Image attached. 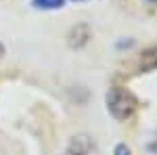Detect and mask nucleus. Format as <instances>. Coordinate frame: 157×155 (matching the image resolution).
I'll return each instance as SVG.
<instances>
[{"mask_svg": "<svg viewBox=\"0 0 157 155\" xmlns=\"http://www.w3.org/2000/svg\"><path fill=\"white\" fill-rule=\"evenodd\" d=\"M105 101H107V111L120 122H126V119L132 118L134 111H136V105H138L132 92L126 88H120V86L111 88Z\"/></svg>", "mask_w": 157, "mask_h": 155, "instance_id": "f257e3e1", "label": "nucleus"}, {"mask_svg": "<svg viewBox=\"0 0 157 155\" xmlns=\"http://www.w3.org/2000/svg\"><path fill=\"white\" fill-rule=\"evenodd\" d=\"M88 38H90L88 25H75L71 32H69V46H73V48L84 46L86 42H88Z\"/></svg>", "mask_w": 157, "mask_h": 155, "instance_id": "f03ea898", "label": "nucleus"}, {"mask_svg": "<svg viewBox=\"0 0 157 155\" xmlns=\"http://www.w3.org/2000/svg\"><path fill=\"white\" fill-rule=\"evenodd\" d=\"M140 69L143 72H153V69H157V46L149 48V50L143 52V57H140Z\"/></svg>", "mask_w": 157, "mask_h": 155, "instance_id": "7ed1b4c3", "label": "nucleus"}, {"mask_svg": "<svg viewBox=\"0 0 157 155\" xmlns=\"http://www.w3.org/2000/svg\"><path fill=\"white\" fill-rule=\"evenodd\" d=\"M63 4L65 0H34V6L42 11H57V9H63Z\"/></svg>", "mask_w": 157, "mask_h": 155, "instance_id": "20e7f679", "label": "nucleus"}, {"mask_svg": "<svg viewBox=\"0 0 157 155\" xmlns=\"http://www.w3.org/2000/svg\"><path fill=\"white\" fill-rule=\"evenodd\" d=\"M65 155H86V149H82L80 143H78V138H75V141L71 143V147H69V151H67Z\"/></svg>", "mask_w": 157, "mask_h": 155, "instance_id": "39448f33", "label": "nucleus"}, {"mask_svg": "<svg viewBox=\"0 0 157 155\" xmlns=\"http://www.w3.org/2000/svg\"><path fill=\"white\" fill-rule=\"evenodd\" d=\"M113 155H130V147H128V145H124V143H120L117 147H115Z\"/></svg>", "mask_w": 157, "mask_h": 155, "instance_id": "423d86ee", "label": "nucleus"}, {"mask_svg": "<svg viewBox=\"0 0 157 155\" xmlns=\"http://www.w3.org/2000/svg\"><path fill=\"white\" fill-rule=\"evenodd\" d=\"M2 57H4V46L0 44V59H2Z\"/></svg>", "mask_w": 157, "mask_h": 155, "instance_id": "0eeeda50", "label": "nucleus"}, {"mask_svg": "<svg viewBox=\"0 0 157 155\" xmlns=\"http://www.w3.org/2000/svg\"><path fill=\"white\" fill-rule=\"evenodd\" d=\"M147 2H149V4H153V2H157V0H147Z\"/></svg>", "mask_w": 157, "mask_h": 155, "instance_id": "6e6552de", "label": "nucleus"}, {"mask_svg": "<svg viewBox=\"0 0 157 155\" xmlns=\"http://www.w3.org/2000/svg\"><path fill=\"white\" fill-rule=\"evenodd\" d=\"M73 2H86V0H73Z\"/></svg>", "mask_w": 157, "mask_h": 155, "instance_id": "1a4fd4ad", "label": "nucleus"}]
</instances>
